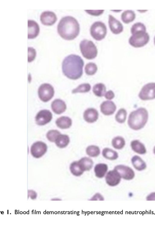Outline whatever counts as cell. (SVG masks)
<instances>
[{
  "instance_id": "cell-27",
  "label": "cell",
  "mask_w": 155,
  "mask_h": 225,
  "mask_svg": "<svg viewBox=\"0 0 155 225\" xmlns=\"http://www.w3.org/2000/svg\"><path fill=\"white\" fill-rule=\"evenodd\" d=\"M93 91L96 96L99 97H102L106 93V87L103 83L97 84L93 87Z\"/></svg>"
},
{
  "instance_id": "cell-15",
  "label": "cell",
  "mask_w": 155,
  "mask_h": 225,
  "mask_svg": "<svg viewBox=\"0 0 155 225\" xmlns=\"http://www.w3.org/2000/svg\"><path fill=\"white\" fill-rule=\"evenodd\" d=\"M116 108V105L112 101H104L100 105L101 112L106 115H109L113 114L115 111Z\"/></svg>"
},
{
  "instance_id": "cell-25",
  "label": "cell",
  "mask_w": 155,
  "mask_h": 225,
  "mask_svg": "<svg viewBox=\"0 0 155 225\" xmlns=\"http://www.w3.org/2000/svg\"><path fill=\"white\" fill-rule=\"evenodd\" d=\"M134 12L132 10H126L121 14V18L123 22L127 24L133 21L135 18Z\"/></svg>"
},
{
  "instance_id": "cell-33",
  "label": "cell",
  "mask_w": 155,
  "mask_h": 225,
  "mask_svg": "<svg viewBox=\"0 0 155 225\" xmlns=\"http://www.w3.org/2000/svg\"><path fill=\"white\" fill-rule=\"evenodd\" d=\"M91 86L88 83H84L80 84L76 88L73 89L72 93H86L90 91Z\"/></svg>"
},
{
  "instance_id": "cell-13",
  "label": "cell",
  "mask_w": 155,
  "mask_h": 225,
  "mask_svg": "<svg viewBox=\"0 0 155 225\" xmlns=\"http://www.w3.org/2000/svg\"><path fill=\"white\" fill-rule=\"evenodd\" d=\"M120 176L118 172L114 169L109 171L105 177L106 181L109 186H114L117 185L120 182Z\"/></svg>"
},
{
  "instance_id": "cell-2",
  "label": "cell",
  "mask_w": 155,
  "mask_h": 225,
  "mask_svg": "<svg viewBox=\"0 0 155 225\" xmlns=\"http://www.w3.org/2000/svg\"><path fill=\"white\" fill-rule=\"evenodd\" d=\"M80 25L74 17L67 16L62 17L57 26V31L62 38L67 40H73L78 35Z\"/></svg>"
},
{
  "instance_id": "cell-5",
  "label": "cell",
  "mask_w": 155,
  "mask_h": 225,
  "mask_svg": "<svg viewBox=\"0 0 155 225\" xmlns=\"http://www.w3.org/2000/svg\"><path fill=\"white\" fill-rule=\"evenodd\" d=\"M80 48L83 56L87 59H94L97 56V47L91 41L85 39L82 40L80 43Z\"/></svg>"
},
{
  "instance_id": "cell-34",
  "label": "cell",
  "mask_w": 155,
  "mask_h": 225,
  "mask_svg": "<svg viewBox=\"0 0 155 225\" xmlns=\"http://www.w3.org/2000/svg\"><path fill=\"white\" fill-rule=\"evenodd\" d=\"M61 133L56 130H51L47 133L46 136L48 140L51 142H55L58 136Z\"/></svg>"
},
{
  "instance_id": "cell-9",
  "label": "cell",
  "mask_w": 155,
  "mask_h": 225,
  "mask_svg": "<svg viewBox=\"0 0 155 225\" xmlns=\"http://www.w3.org/2000/svg\"><path fill=\"white\" fill-rule=\"evenodd\" d=\"M47 149V146L45 143L38 141L34 143L31 145V152L34 157L38 158L44 155Z\"/></svg>"
},
{
  "instance_id": "cell-38",
  "label": "cell",
  "mask_w": 155,
  "mask_h": 225,
  "mask_svg": "<svg viewBox=\"0 0 155 225\" xmlns=\"http://www.w3.org/2000/svg\"><path fill=\"white\" fill-rule=\"evenodd\" d=\"M147 200H155V193H152L147 197Z\"/></svg>"
},
{
  "instance_id": "cell-1",
  "label": "cell",
  "mask_w": 155,
  "mask_h": 225,
  "mask_svg": "<svg viewBox=\"0 0 155 225\" xmlns=\"http://www.w3.org/2000/svg\"><path fill=\"white\" fill-rule=\"evenodd\" d=\"M84 63L79 56L72 54L66 57L62 63V71L68 78L76 80L80 78L83 73Z\"/></svg>"
},
{
  "instance_id": "cell-37",
  "label": "cell",
  "mask_w": 155,
  "mask_h": 225,
  "mask_svg": "<svg viewBox=\"0 0 155 225\" xmlns=\"http://www.w3.org/2000/svg\"><path fill=\"white\" fill-rule=\"evenodd\" d=\"M104 96L107 99L110 100L112 99L114 97L115 95L112 91L109 90L105 93Z\"/></svg>"
},
{
  "instance_id": "cell-19",
  "label": "cell",
  "mask_w": 155,
  "mask_h": 225,
  "mask_svg": "<svg viewBox=\"0 0 155 225\" xmlns=\"http://www.w3.org/2000/svg\"><path fill=\"white\" fill-rule=\"evenodd\" d=\"M130 145L132 150L137 153L143 155L147 152V150L144 145L138 140L132 141Z\"/></svg>"
},
{
  "instance_id": "cell-12",
  "label": "cell",
  "mask_w": 155,
  "mask_h": 225,
  "mask_svg": "<svg viewBox=\"0 0 155 225\" xmlns=\"http://www.w3.org/2000/svg\"><path fill=\"white\" fill-rule=\"evenodd\" d=\"M56 15L53 12L50 11H44L41 13L40 16L41 23L46 26L54 24L57 20Z\"/></svg>"
},
{
  "instance_id": "cell-23",
  "label": "cell",
  "mask_w": 155,
  "mask_h": 225,
  "mask_svg": "<svg viewBox=\"0 0 155 225\" xmlns=\"http://www.w3.org/2000/svg\"><path fill=\"white\" fill-rule=\"evenodd\" d=\"M108 170L107 165L104 163H98L94 168V171L96 176L99 178L104 176Z\"/></svg>"
},
{
  "instance_id": "cell-3",
  "label": "cell",
  "mask_w": 155,
  "mask_h": 225,
  "mask_svg": "<svg viewBox=\"0 0 155 225\" xmlns=\"http://www.w3.org/2000/svg\"><path fill=\"white\" fill-rule=\"evenodd\" d=\"M132 36L129 39L130 44L134 47H140L146 45L150 39V36L146 32L144 25L140 22L134 23L131 27Z\"/></svg>"
},
{
  "instance_id": "cell-22",
  "label": "cell",
  "mask_w": 155,
  "mask_h": 225,
  "mask_svg": "<svg viewBox=\"0 0 155 225\" xmlns=\"http://www.w3.org/2000/svg\"><path fill=\"white\" fill-rule=\"evenodd\" d=\"M78 161L81 168L84 172L90 170L93 167V161L89 158L83 157Z\"/></svg>"
},
{
  "instance_id": "cell-30",
  "label": "cell",
  "mask_w": 155,
  "mask_h": 225,
  "mask_svg": "<svg viewBox=\"0 0 155 225\" xmlns=\"http://www.w3.org/2000/svg\"><path fill=\"white\" fill-rule=\"evenodd\" d=\"M86 152L87 154L90 157H96L99 155L100 151L98 147L94 145H91L87 148Z\"/></svg>"
},
{
  "instance_id": "cell-24",
  "label": "cell",
  "mask_w": 155,
  "mask_h": 225,
  "mask_svg": "<svg viewBox=\"0 0 155 225\" xmlns=\"http://www.w3.org/2000/svg\"><path fill=\"white\" fill-rule=\"evenodd\" d=\"M70 142V138L67 135L60 134L58 136L55 141L57 146L60 148L66 147Z\"/></svg>"
},
{
  "instance_id": "cell-16",
  "label": "cell",
  "mask_w": 155,
  "mask_h": 225,
  "mask_svg": "<svg viewBox=\"0 0 155 225\" xmlns=\"http://www.w3.org/2000/svg\"><path fill=\"white\" fill-rule=\"evenodd\" d=\"M28 39H34L38 35L40 31V28L38 24L33 20H28Z\"/></svg>"
},
{
  "instance_id": "cell-18",
  "label": "cell",
  "mask_w": 155,
  "mask_h": 225,
  "mask_svg": "<svg viewBox=\"0 0 155 225\" xmlns=\"http://www.w3.org/2000/svg\"><path fill=\"white\" fill-rule=\"evenodd\" d=\"M51 107L53 111L57 114H60L64 112L67 107L65 102L60 99L54 100L51 103Z\"/></svg>"
},
{
  "instance_id": "cell-17",
  "label": "cell",
  "mask_w": 155,
  "mask_h": 225,
  "mask_svg": "<svg viewBox=\"0 0 155 225\" xmlns=\"http://www.w3.org/2000/svg\"><path fill=\"white\" fill-rule=\"evenodd\" d=\"M99 114L97 110L93 108H89L84 112L83 117L84 120L87 122L92 123L97 121L98 118Z\"/></svg>"
},
{
  "instance_id": "cell-36",
  "label": "cell",
  "mask_w": 155,
  "mask_h": 225,
  "mask_svg": "<svg viewBox=\"0 0 155 225\" xmlns=\"http://www.w3.org/2000/svg\"><path fill=\"white\" fill-rule=\"evenodd\" d=\"M88 13L92 15H97L101 14L104 10H85Z\"/></svg>"
},
{
  "instance_id": "cell-14",
  "label": "cell",
  "mask_w": 155,
  "mask_h": 225,
  "mask_svg": "<svg viewBox=\"0 0 155 225\" xmlns=\"http://www.w3.org/2000/svg\"><path fill=\"white\" fill-rule=\"evenodd\" d=\"M108 23L110 28L113 33L118 34L123 31V26L122 23L111 15H109Z\"/></svg>"
},
{
  "instance_id": "cell-20",
  "label": "cell",
  "mask_w": 155,
  "mask_h": 225,
  "mask_svg": "<svg viewBox=\"0 0 155 225\" xmlns=\"http://www.w3.org/2000/svg\"><path fill=\"white\" fill-rule=\"evenodd\" d=\"M131 161L134 167L137 170L142 171L145 169L147 167L146 163L138 155L133 156Z\"/></svg>"
},
{
  "instance_id": "cell-26",
  "label": "cell",
  "mask_w": 155,
  "mask_h": 225,
  "mask_svg": "<svg viewBox=\"0 0 155 225\" xmlns=\"http://www.w3.org/2000/svg\"><path fill=\"white\" fill-rule=\"evenodd\" d=\"M102 154L104 157L106 159L114 160L118 157V153L114 150L109 148H105L102 151Z\"/></svg>"
},
{
  "instance_id": "cell-29",
  "label": "cell",
  "mask_w": 155,
  "mask_h": 225,
  "mask_svg": "<svg viewBox=\"0 0 155 225\" xmlns=\"http://www.w3.org/2000/svg\"><path fill=\"white\" fill-rule=\"evenodd\" d=\"M112 145L114 148L120 149L124 146L125 145V140L123 137L117 136L113 139L112 141Z\"/></svg>"
},
{
  "instance_id": "cell-32",
  "label": "cell",
  "mask_w": 155,
  "mask_h": 225,
  "mask_svg": "<svg viewBox=\"0 0 155 225\" xmlns=\"http://www.w3.org/2000/svg\"><path fill=\"white\" fill-rule=\"evenodd\" d=\"M84 70L85 72L87 75H92L96 72L97 70V67L94 63L90 62L86 65Z\"/></svg>"
},
{
  "instance_id": "cell-11",
  "label": "cell",
  "mask_w": 155,
  "mask_h": 225,
  "mask_svg": "<svg viewBox=\"0 0 155 225\" xmlns=\"http://www.w3.org/2000/svg\"><path fill=\"white\" fill-rule=\"evenodd\" d=\"M52 118V115L51 111L47 110H42L37 114L35 119L37 124L43 125L50 122Z\"/></svg>"
},
{
  "instance_id": "cell-35",
  "label": "cell",
  "mask_w": 155,
  "mask_h": 225,
  "mask_svg": "<svg viewBox=\"0 0 155 225\" xmlns=\"http://www.w3.org/2000/svg\"><path fill=\"white\" fill-rule=\"evenodd\" d=\"M28 61L30 62L33 61L36 56V51L35 49L32 48L28 47Z\"/></svg>"
},
{
  "instance_id": "cell-39",
  "label": "cell",
  "mask_w": 155,
  "mask_h": 225,
  "mask_svg": "<svg viewBox=\"0 0 155 225\" xmlns=\"http://www.w3.org/2000/svg\"><path fill=\"white\" fill-rule=\"evenodd\" d=\"M153 152L155 154V146L154 147L153 149Z\"/></svg>"
},
{
  "instance_id": "cell-8",
  "label": "cell",
  "mask_w": 155,
  "mask_h": 225,
  "mask_svg": "<svg viewBox=\"0 0 155 225\" xmlns=\"http://www.w3.org/2000/svg\"><path fill=\"white\" fill-rule=\"evenodd\" d=\"M138 96L143 101L155 99V83H149L145 85L141 88Z\"/></svg>"
},
{
  "instance_id": "cell-28",
  "label": "cell",
  "mask_w": 155,
  "mask_h": 225,
  "mask_svg": "<svg viewBox=\"0 0 155 225\" xmlns=\"http://www.w3.org/2000/svg\"><path fill=\"white\" fill-rule=\"evenodd\" d=\"M70 169L71 173L75 176H80L84 172L81 168L78 161H74L71 163Z\"/></svg>"
},
{
  "instance_id": "cell-31",
  "label": "cell",
  "mask_w": 155,
  "mask_h": 225,
  "mask_svg": "<svg viewBox=\"0 0 155 225\" xmlns=\"http://www.w3.org/2000/svg\"><path fill=\"white\" fill-rule=\"evenodd\" d=\"M127 112L124 108L120 109L115 116L116 120L118 123H124L126 119Z\"/></svg>"
},
{
  "instance_id": "cell-7",
  "label": "cell",
  "mask_w": 155,
  "mask_h": 225,
  "mask_svg": "<svg viewBox=\"0 0 155 225\" xmlns=\"http://www.w3.org/2000/svg\"><path fill=\"white\" fill-rule=\"evenodd\" d=\"M54 93L53 87L48 84H41L38 90V94L39 98L44 102L50 101L53 97Z\"/></svg>"
},
{
  "instance_id": "cell-6",
  "label": "cell",
  "mask_w": 155,
  "mask_h": 225,
  "mask_svg": "<svg viewBox=\"0 0 155 225\" xmlns=\"http://www.w3.org/2000/svg\"><path fill=\"white\" fill-rule=\"evenodd\" d=\"M90 32L91 36L94 39L100 41L105 37L107 33V27L103 22L96 21L91 25Z\"/></svg>"
},
{
  "instance_id": "cell-4",
  "label": "cell",
  "mask_w": 155,
  "mask_h": 225,
  "mask_svg": "<svg viewBox=\"0 0 155 225\" xmlns=\"http://www.w3.org/2000/svg\"><path fill=\"white\" fill-rule=\"evenodd\" d=\"M148 118V112L146 109L140 107L130 113L128 117V124L131 129L139 130L145 125Z\"/></svg>"
},
{
  "instance_id": "cell-10",
  "label": "cell",
  "mask_w": 155,
  "mask_h": 225,
  "mask_svg": "<svg viewBox=\"0 0 155 225\" xmlns=\"http://www.w3.org/2000/svg\"><path fill=\"white\" fill-rule=\"evenodd\" d=\"M120 174V177L127 180L133 179L135 176L133 170L129 166L124 165H118L116 166L114 169Z\"/></svg>"
},
{
  "instance_id": "cell-21",
  "label": "cell",
  "mask_w": 155,
  "mask_h": 225,
  "mask_svg": "<svg viewBox=\"0 0 155 225\" xmlns=\"http://www.w3.org/2000/svg\"><path fill=\"white\" fill-rule=\"evenodd\" d=\"M72 120L67 116H62L58 118L56 121L57 125L61 129L69 128L72 125Z\"/></svg>"
},
{
  "instance_id": "cell-40",
  "label": "cell",
  "mask_w": 155,
  "mask_h": 225,
  "mask_svg": "<svg viewBox=\"0 0 155 225\" xmlns=\"http://www.w3.org/2000/svg\"><path fill=\"white\" fill-rule=\"evenodd\" d=\"M154 44H155V37H154Z\"/></svg>"
}]
</instances>
